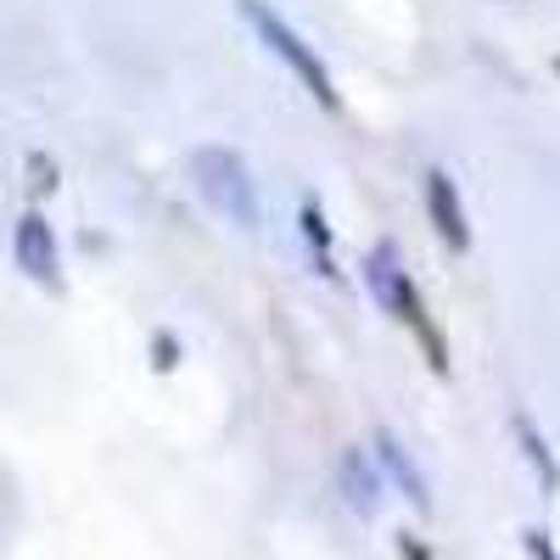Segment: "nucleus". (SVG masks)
<instances>
[{"mask_svg":"<svg viewBox=\"0 0 560 560\" xmlns=\"http://www.w3.org/2000/svg\"><path fill=\"white\" fill-rule=\"evenodd\" d=\"M527 544H533V555H538V560H560V555L549 549V533H527Z\"/></svg>","mask_w":560,"mask_h":560,"instance_id":"9b49d317","label":"nucleus"},{"mask_svg":"<svg viewBox=\"0 0 560 560\" xmlns=\"http://www.w3.org/2000/svg\"><path fill=\"white\" fill-rule=\"evenodd\" d=\"M28 174H34V179H28L34 197H51V191H57V163H51V158L34 152V158H28Z\"/></svg>","mask_w":560,"mask_h":560,"instance_id":"9d476101","label":"nucleus"},{"mask_svg":"<svg viewBox=\"0 0 560 560\" xmlns=\"http://www.w3.org/2000/svg\"><path fill=\"white\" fill-rule=\"evenodd\" d=\"M516 438H522V448H527V459L538 465V477H544V488H560V465H555V454H549V443L533 432V420L527 415H516Z\"/></svg>","mask_w":560,"mask_h":560,"instance_id":"1a4fd4ad","label":"nucleus"},{"mask_svg":"<svg viewBox=\"0 0 560 560\" xmlns=\"http://www.w3.org/2000/svg\"><path fill=\"white\" fill-rule=\"evenodd\" d=\"M236 7H242V23L264 39V51L269 57H280V62H287L292 73H298V84L308 90V96L325 107V113H342V96H337V79H331V68H325L319 57H314V45L287 23V18H280L275 7H269V0H236Z\"/></svg>","mask_w":560,"mask_h":560,"instance_id":"f257e3e1","label":"nucleus"},{"mask_svg":"<svg viewBox=\"0 0 560 560\" xmlns=\"http://www.w3.org/2000/svg\"><path fill=\"white\" fill-rule=\"evenodd\" d=\"M12 253H18V269H23L28 280H39V287H62V253H57V236H51V224H45L39 208H28V213L18 219Z\"/></svg>","mask_w":560,"mask_h":560,"instance_id":"7ed1b4c3","label":"nucleus"},{"mask_svg":"<svg viewBox=\"0 0 560 560\" xmlns=\"http://www.w3.org/2000/svg\"><path fill=\"white\" fill-rule=\"evenodd\" d=\"M364 287L376 292V303H382L393 319H398L404 303L420 292L415 280H409V269H404V253H398L393 242H376V247H370V258H364Z\"/></svg>","mask_w":560,"mask_h":560,"instance_id":"20e7f679","label":"nucleus"},{"mask_svg":"<svg viewBox=\"0 0 560 560\" xmlns=\"http://www.w3.org/2000/svg\"><path fill=\"white\" fill-rule=\"evenodd\" d=\"M298 224H303V242H308V258H314V269H319L325 280H337L342 269H337V253H331V230H325V208H319L314 197H303V208H298Z\"/></svg>","mask_w":560,"mask_h":560,"instance_id":"6e6552de","label":"nucleus"},{"mask_svg":"<svg viewBox=\"0 0 560 560\" xmlns=\"http://www.w3.org/2000/svg\"><path fill=\"white\" fill-rule=\"evenodd\" d=\"M427 213H432L438 236L454 253L471 247V224H465V208H459V191H454V174L448 168H427Z\"/></svg>","mask_w":560,"mask_h":560,"instance_id":"39448f33","label":"nucleus"},{"mask_svg":"<svg viewBox=\"0 0 560 560\" xmlns=\"http://www.w3.org/2000/svg\"><path fill=\"white\" fill-rule=\"evenodd\" d=\"M376 459L387 465V477H393V482L404 488V499H409V504L420 510V516H427V510H432V488H427V471H420V465H415V454H409V448H404V443H398V438H393L387 427L376 432Z\"/></svg>","mask_w":560,"mask_h":560,"instance_id":"423d86ee","label":"nucleus"},{"mask_svg":"<svg viewBox=\"0 0 560 560\" xmlns=\"http://www.w3.org/2000/svg\"><path fill=\"white\" fill-rule=\"evenodd\" d=\"M337 482H342V499L359 510V516H376L382 510V477H376V465L364 459V448H348L337 459Z\"/></svg>","mask_w":560,"mask_h":560,"instance_id":"0eeeda50","label":"nucleus"},{"mask_svg":"<svg viewBox=\"0 0 560 560\" xmlns=\"http://www.w3.org/2000/svg\"><path fill=\"white\" fill-rule=\"evenodd\" d=\"M191 179L213 213H224L236 230H258V179L236 147H197Z\"/></svg>","mask_w":560,"mask_h":560,"instance_id":"f03ea898","label":"nucleus"}]
</instances>
